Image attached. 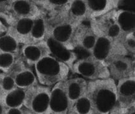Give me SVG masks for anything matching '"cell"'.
Masks as SVG:
<instances>
[{
    "label": "cell",
    "mask_w": 135,
    "mask_h": 114,
    "mask_svg": "<svg viewBox=\"0 0 135 114\" xmlns=\"http://www.w3.org/2000/svg\"><path fill=\"white\" fill-rule=\"evenodd\" d=\"M70 110L76 114H93V108L90 100L84 95L71 105Z\"/></svg>",
    "instance_id": "484cf974"
},
{
    "label": "cell",
    "mask_w": 135,
    "mask_h": 114,
    "mask_svg": "<svg viewBox=\"0 0 135 114\" xmlns=\"http://www.w3.org/2000/svg\"><path fill=\"white\" fill-rule=\"evenodd\" d=\"M85 2L88 21L117 9V0H85Z\"/></svg>",
    "instance_id": "e0dca14e"
},
{
    "label": "cell",
    "mask_w": 135,
    "mask_h": 114,
    "mask_svg": "<svg viewBox=\"0 0 135 114\" xmlns=\"http://www.w3.org/2000/svg\"><path fill=\"white\" fill-rule=\"evenodd\" d=\"M27 109L24 107L7 108L5 114H26Z\"/></svg>",
    "instance_id": "4dcf8cb0"
},
{
    "label": "cell",
    "mask_w": 135,
    "mask_h": 114,
    "mask_svg": "<svg viewBox=\"0 0 135 114\" xmlns=\"http://www.w3.org/2000/svg\"><path fill=\"white\" fill-rule=\"evenodd\" d=\"M64 85L66 94L72 105L77 100L86 95L88 81L79 76L69 77L64 81Z\"/></svg>",
    "instance_id": "ac0fdd59"
},
{
    "label": "cell",
    "mask_w": 135,
    "mask_h": 114,
    "mask_svg": "<svg viewBox=\"0 0 135 114\" xmlns=\"http://www.w3.org/2000/svg\"><path fill=\"white\" fill-rule=\"evenodd\" d=\"M110 78L117 81L135 77V58L129 55H119L106 63Z\"/></svg>",
    "instance_id": "ba28073f"
},
{
    "label": "cell",
    "mask_w": 135,
    "mask_h": 114,
    "mask_svg": "<svg viewBox=\"0 0 135 114\" xmlns=\"http://www.w3.org/2000/svg\"><path fill=\"white\" fill-rule=\"evenodd\" d=\"M16 87L13 76L0 71V95H5Z\"/></svg>",
    "instance_id": "83f0119b"
},
{
    "label": "cell",
    "mask_w": 135,
    "mask_h": 114,
    "mask_svg": "<svg viewBox=\"0 0 135 114\" xmlns=\"http://www.w3.org/2000/svg\"><path fill=\"white\" fill-rule=\"evenodd\" d=\"M71 73L78 75L88 81L110 77L106 64L90 54L79 57L74 63Z\"/></svg>",
    "instance_id": "3957f363"
},
{
    "label": "cell",
    "mask_w": 135,
    "mask_h": 114,
    "mask_svg": "<svg viewBox=\"0 0 135 114\" xmlns=\"http://www.w3.org/2000/svg\"><path fill=\"white\" fill-rule=\"evenodd\" d=\"M93 57L105 63L113 58L119 55H128L118 40L104 37H97V41L90 53Z\"/></svg>",
    "instance_id": "52a82bcc"
},
{
    "label": "cell",
    "mask_w": 135,
    "mask_h": 114,
    "mask_svg": "<svg viewBox=\"0 0 135 114\" xmlns=\"http://www.w3.org/2000/svg\"><path fill=\"white\" fill-rule=\"evenodd\" d=\"M117 9L135 12V1L134 0H117Z\"/></svg>",
    "instance_id": "f1b7e54d"
},
{
    "label": "cell",
    "mask_w": 135,
    "mask_h": 114,
    "mask_svg": "<svg viewBox=\"0 0 135 114\" xmlns=\"http://www.w3.org/2000/svg\"><path fill=\"white\" fill-rule=\"evenodd\" d=\"M21 46V44L7 31L0 36V51L19 54Z\"/></svg>",
    "instance_id": "cb8c5ba5"
},
{
    "label": "cell",
    "mask_w": 135,
    "mask_h": 114,
    "mask_svg": "<svg viewBox=\"0 0 135 114\" xmlns=\"http://www.w3.org/2000/svg\"><path fill=\"white\" fill-rule=\"evenodd\" d=\"M27 90L15 87L8 93L1 96L7 108L23 107L26 97Z\"/></svg>",
    "instance_id": "603a6c76"
},
{
    "label": "cell",
    "mask_w": 135,
    "mask_h": 114,
    "mask_svg": "<svg viewBox=\"0 0 135 114\" xmlns=\"http://www.w3.org/2000/svg\"><path fill=\"white\" fill-rule=\"evenodd\" d=\"M6 110H7V108L4 106L3 102L2 97L0 95V114H5Z\"/></svg>",
    "instance_id": "d6a6232c"
},
{
    "label": "cell",
    "mask_w": 135,
    "mask_h": 114,
    "mask_svg": "<svg viewBox=\"0 0 135 114\" xmlns=\"http://www.w3.org/2000/svg\"><path fill=\"white\" fill-rule=\"evenodd\" d=\"M49 24L45 13L34 19L28 43L46 41L48 36ZM27 43V44H28Z\"/></svg>",
    "instance_id": "ffe728a7"
},
{
    "label": "cell",
    "mask_w": 135,
    "mask_h": 114,
    "mask_svg": "<svg viewBox=\"0 0 135 114\" xmlns=\"http://www.w3.org/2000/svg\"><path fill=\"white\" fill-rule=\"evenodd\" d=\"M114 10L88 21L89 26L97 37H104L111 39L118 40L122 35L121 31L114 17Z\"/></svg>",
    "instance_id": "8992f818"
},
{
    "label": "cell",
    "mask_w": 135,
    "mask_h": 114,
    "mask_svg": "<svg viewBox=\"0 0 135 114\" xmlns=\"http://www.w3.org/2000/svg\"><path fill=\"white\" fill-rule=\"evenodd\" d=\"M46 41L49 46L51 55L69 67L71 71L74 63L79 57L78 53L70 50L50 37L47 38Z\"/></svg>",
    "instance_id": "2e32d148"
},
{
    "label": "cell",
    "mask_w": 135,
    "mask_h": 114,
    "mask_svg": "<svg viewBox=\"0 0 135 114\" xmlns=\"http://www.w3.org/2000/svg\"><path fill=\"white\" fill-rule=\"evenodd\" d=\"M76 26L70 22L68 18L56 24L49 25L48 37L53 39L70 50L75 51L73 39Z\"/></svg>",
    "instance_id": "4fadbf2b"
},
{
    "label": "cell",
    "mask_w": 135,
    "mask_h": 114,
    "mask_svg": "<svg viewBox=\"0 0 135 114\" xmlns=\"http://www.w3.org/2000/svg\"><path fill=\"white\" fill-rule=\"evenodd\" d=\"M7 29L8 27L7 24H5V22L2 18H0V36L5 33V32H7Z\"/></svg>",
    "instance_id": "1f68e13d"
},
{
    "label": "cell",
    "mask_w": 135,
    "mask_h": 114,
    "mask_svg": "<svg viewBox=\"0 0 135 114\" xmlns=\"http://www.w3.org/2000/svg\"><path fill=\"white\" fill-rule=\"evenodd\" d=\"M51 87L37 84L27 90L23 107L33 114H45L49 104Z\"/></svg>",
    "instance_id": "5b68a950"
},
{
    "label": "cell",
    "mask_w": 135,
    "mask_h": 114,
    "mask_svg": "<svg viewBox=\"0 0 135 114\" xmlns=\"http://www.w3.org/2000/svg\"><path fill=\"white\" fill-rule=\"evenodd\" d=\"M125 114H135V108H133L132 110H129Z\"/></svg>",
    "instance_id": "836d02e7"
},
{
    "label": "cell",
    "mask_w": 135,
    "mask_h": 114,
    "mask_svg": "<svg viewBox=\"0 0 135 114\" xmlns=\"http://www.w3.org/2000/svg\"><path fill=\"white\" fill-rule=\"evenodd\" d=\"M7 26V32L15 37L22 45L28 43L34 19L13 18L6 14L0 15Z\"/></svg>",
    "instance_id": "30bf717a"
},
{
    "label": "cell",
    "mask_w": 135,
    "mask_h": 114,
    "mask_svg": "<svg viewBox=\"0 0 135 114\" xmlns=\"http://www.w3.org/2000/svg\"><path fill=\"white\" fill-rule=\"evenodd\" d=\"M38 83L48 87L64 82L70 77L69 67L55 58L47 56L39 61L33 67Z\"/></svg>",
    "instance_id": "7a4b0ae2"
},
{
    "label": "cell",
    "mask_w": 135,
    "mask_h": 114,
    "mask_svg": "<svg viewBox=\"0 0 135 114\" xmlns=\"http://www.w3.org/2000/svg\"><path fill=\"white\" fill-rule=\"evenodd\" d=\"M26 114H33V113H31V112H29V111L28 110H27V113H26Z\"/></svg>",
    "instance_id": "d590c367"
},
{
    "label": "cell",
    "mask_w": 135,
    "mask_h": 114,
    "mask_svg": "<svg viewBox=\"0 0 135 114\" xmlns=\"http://www.w3.org/2000/svg\"><path fill=\"white\" fill-rule=\"evenodd\" d=\"M115 82L117 104L109 114H125L135 108V77Z\"/></svg>",
    "instance_id": "277c9868"
},
{
    "label": "cell",
    "mask_w": 135,
    "mask_h": 114,
    "mask_svg": "<svg viewBox=\"0 0 135 114\" xmlns=\"http://www.w3.org/2000/svg\"><path fill=\"white\" fill-rule=\"evenodd\" d=\"M12 75L15 81L16 87L22 89H27L39 84L33 67L24 64Z\"/></svg>",
    "instance_id": "d6986e66"
},
{
    "label": "cell",
    "mask_w": 135,
    "mask_h": 114,
    "mask_svg": "<svg viewBox=\"0 0 135 114\" xmlns=\"http://www.w3.org/2000/svg\"><path fill=\"white\" fill-rule=\"evenodd\" d=\"M114 15L122 34L135 32V12L116 9Z\"/></svg>",
    "instance_id": "7402d4cb"
},
{
    "label": "cell",
    "mask_w": 135,
    "mask_h": 114,
    "mask_svg": "<svg viewBox=\"0 0 135 114\" xmlns=\"http://www.w3.org/2000/svg\"><path fill=\"white\" fill-rule=\"evenodd\" d=\"M86 95L91 103L93 114H109L117 104L115 81L110 77L88 81Z\"/></svg>",
    "instance_id": "6da1fadb"
},
{
    "label": "cell",
    "mask_w": 135,
    "mask_h": 114,
    "mask_svg": "<svg viewBox=\"0 0 135 114\" xmlns=\"http://www.w3.org/2000/svg\"><path fill=\"white\" fill-rule=\"evenodd\" d=\"M70 106L71 104L66 94L64 82L51 87L49 104L45 114H67Z\"/></svg>",
    "instance_id": "7c38bea8"
},
{
    "label": "cell",
    "mask_w": 135,
    "mask_h": 114,
    "mask_svg": "<svg viewBox=\"0 0 135 114\" xmlns=\"http://www.w3.org/2000/svg\"><path fill=\"white\" fill-rule=\"evenodd\" d=\"M20 57L27 66L33 67L39 61L51 54L46 41L22 45Z\"/></svg>",
    "instance_id": "5bb4252c"
},
{
    "label": "cell",
    "mask_w": 135,
    "mask_h": 114,
    "mask_svg": "<svg viewBox=\"0 0 135 114\" xmlns=\"http://www.w3.org/2000/svg\"><path fill=\"white\" fill-rule=\"evenodd\" d=\"M67 18L71 24L76 27L81 24L88 22L85 0H72Z\"/></svg>",
    "instance_id": "44dd1931"
},
{
    "label": "cell",
    "mask_w": 135,
    "mask_h": 114,
    "mask_svg": "<svg viewBox=\"0 0 135 114\" xmlns=\"http://www.w3.org/2000/svg\"><path fill=\"white\" fill-rule=\"evenodd\" d=\"M135 32L122 34L118 41L128 55L135 58Z\"/></svg>",
    "instance_id": "4316f807"
},
{
    "label": "cell",
    "mask_w": 135,
    "mask_h": 114,
    "mask_svg": "<svg viewBox=\"0 0 135 114\" xmlns=\"http://www.w3.org/2000/svg\"><path fill=\"white\" fill-rule=\"evenodd\" d=\"M67 114H76V113H75L74 112H73V111H71V110H69V112H68V113Z\"/></svg>",
    "instance_id": "e575fe53"
},
{
    "label": "cell",
    "mask_w": 135,
    "mask_h": 114,
    "mask_svg": "<svg viewBox=\"0 0 135 114\" xmlns=\"http://www.w3.org/2000/svg\"><path fill=\"white\" fill-rule=\"evenodd\" d=\"M44 13L34 0H12L10 10L6 15L13 18L34 19Z\"/></svg>",
    "instance_id": "9a60e30c"
},
{
    "label": "cell",
    "mask_w": 135,
    "mask_h": 114,
    "mask_svg": "<svg viewBox=\"0 0 135 114\" xmlns=\"http://www.w3.org/2000/svg\"><path fill=\"white\" fill-rule=\"evenodd\" d=\"M97 39V35L88 22L77 26L73 36V43L75 51H81L90 54Z\"/></svg>",
    "instance_id": "8fae6325"
},
{
    "label": "cell",
    "mask_w": 135,
    "mask_h": 114,
    "mask_svg": "<svg viewBox=\"0 0 135 114\" xmlns=\"http://www.w3.org/2000/svg\"><path fill=\"white\" fill-rule=\"evenodd\" d=\"M12 0H0V15L8 13Z\"/></svg>",
    "instance_id": "f546056e"
},
{
    "label": "cell",
    "mask_w": 135,
    "mask_h": 114,
    "mask_svg": "<svg viewBox=\"0 0 135 114\" xmlns=\"http://www.w3.org/2000/svg\"><path fill=\"white\" fill-rule=\"evenodd\" d=\"M46 14L48 24L52 25L67 19L72 0H34Z\"/></svg>",
    "instance_id": "9c48e42d"
},
{
    "label": "cell",
    "mask_w": 135,
    "mask_h": 114,
    "mask_svg": "<svg viewBox=\"0 0 135 114\" xmlns=\"http://www.w3.org/2000/svg\"><path fill=\"white\" fill-rule=\"evenodd\" d=\"M20 58L19 54L0 51V71L10 73Z\"/></svg>",
    "instance_id": "d4e9b609"
}]
</instances>
